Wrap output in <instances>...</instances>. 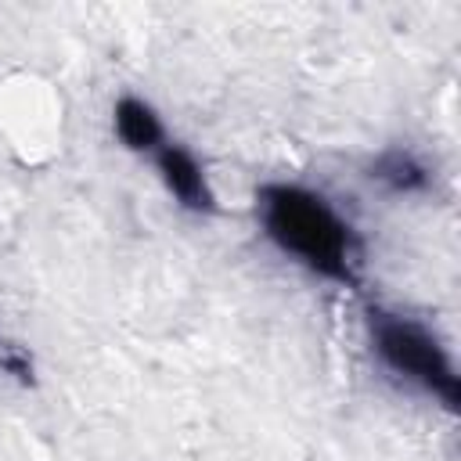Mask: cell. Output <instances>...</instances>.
I'll list each match as a JSON object with an SVG mask.
<instances>
[{
  "label": "cell",
  "instance_id": "6da1fadb",
  "mask_svg": "<svg viewBox=\"0 0 461 461\" xmlns=\"http://www.w3.org/2000/svg\"><path fill=\"white\" fill-rule=\"evenodd\" d=\"M256 212L267 241L303 263L310 274L346 288L360 285L364 245L353 223H346V216H339L321 191L274 180L256 191Z\"/></svg>",
  "mask_w": 461,
  "mask_h": 461
},
{
  "label": "cell",
  "instance_id": "7a4b0ae2",
  "mask_svg": "<svg viewBox=\"0 0 461 461\" xmlns=\"http://www.w3.org/2000/svg\"><path fill=\"white\" fill-rule=\"evenodd\" d=\"M367 331H371V349L378 353V360L393 375H400L403 382L436 396L447 411H457V400H461L457 371L429 328H421L418 321H411L403 313H389L382 306H371L367 310Z\"/></svg>",
  "mask_w": 461,
  "mask_h": 461
},
{
  "label": "cell",
  "instance_id": "3957f363",
  "mask_svg": "<svg viewBox=\"0 0 461 461\" xmlns=\"http://www.w3.org/2000/svg\"><path fill=\"white\" fill-rule=\"evenodd\" d=\"M155 169L180 209H187V212H212L216 209V194L209 187V176H205L202 162L184 144L166 140L155 151Z\"/></svg>",
  "mask_w": 461,
  "mask_h": 461
},
{
  "label": "cell",
  "instance_id": "277c9868",
  "mask_svg": "<svg viewBox=\"0 0 461 461\" xmlns=\"http://www.w3.org/2000/svg\"><path fill=\"white\" fill-rule=\"evenodd\" d=\"M112 130H115L119 144L126 151H137V155H155L166 144V126H162L158 112L148 101L133 97V94H126V97L115 101V108H112Z\"/></svg>",
  "mask_w": 461,
  "mask_h": 461
},
{
  "label": "cell",
  "instance_id": "5b68a950",
  "mask_svg": "<svg viewBox=\"0 0 461 461\" xmlns=\"http://www.w3.org/2000/svg\"><path fill=\"white\" fill-rule=\"evenodd\" d=\"M371 180H378L382 187H389L393 194H421L432 184L429 166L403 148H389L371 162Z\"/></svg>",
  "mask_w": 461,
  "mask_h": 461
}]
</instances>
